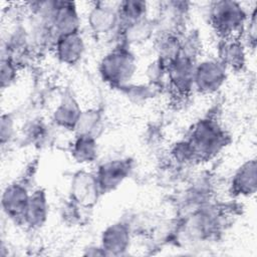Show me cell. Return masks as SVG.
Wrapping results in <instances>:
<instances>
[{"label": "cell", "instance_id": "1", "mask_svg": "<svg viewBox=\"0 0 257 257\" xmlns=\"http://www.w3.org/2000/svg\"><path fill=\"white\" fill-rule=\"evenodd\" d=\"M187 141L193 148L197 162L217 156L230 142V137L214 117L198 120L191 128Z\"/></svg>", "mask_w": 257, "mask_h": 257}, {"label": "cell", "instance_id": "2", "mask_svg": "<svg viewBox=\"0 0 257 257\" xmlns=\"http://www.w3.org/2000/svg\"><path fill=\"white\" fill-rule=\"evenodd\" d=\"M137 69V60L130 47L117 43L100 60L98 71L102 80L114 88H121L132 80Z\"/></svg>", "mask_w": 257, "mask_h": 257}, {"label": "cell", "instance_id": "3", "mask_svg": "<svg viewBox=\"0 0 257 257\" xmlns=\"http://www.w3.org/2000/svg\"><path fill=\"white\" fill-rule=\"evenodd\" d=\"M247 11L236 1H214L209 7V21L220 39L242 37L247 19Z\"/></svg>", "mask_w": 257, "mask_h": 257}, {"label": "cell", "instance_id": "4", "mask_svg": "<svg viewBox=\"0 0 257 257\" xmlns=\"http://www.w3.org/2000/svg\"><path fill=\"white\" fill-rule=\"evenodd\" d=\"M227 78V68L218 58L197 62L194 72V89L202 94L218 91Z\"/></svg>", "mask_w": 257, "mask_h": 257}, {"label": "cell", "instance_id": "5", "mask_svg": "<svg viewBox=\"0 0 257 257\" xmlns=\"http://www.w3.org/2000/svg\"><path fill=\"white\" fill-rule=\"evenodd\" d=\"M118 3L94 2L87 15V23L90 31L96 37L117 36L119 28Z\"/></svg>", "mask_w": 257, "mask_h": 257}, {"label": "cell", "instance_id": "6", "mask_svg": "<svg viewBox=\"0 0 257 257\" xmlns=\"http://www.w3.org/2000/svg\"><path fill=\"white\" fill-rule=\"evenodd\" d=\"M69 193L70 201L81 209L92 208L102 195L95 174L86 170H79L73 174Z\"/></svg>", "mask_w": 257, "mask_h": 257}, {"label": "cell", "instance_id": "7", "mask_svg": "<svg viewBox=\"0 0 257 257\" xmlns=\"http://www.w3.org/2000/svg\"><path fill=\"white\" fill-rule=\"evenodd\" d=\"M196 59L180 53L168 66L167 77L172 92L178 97H187L194 89V72Z\"/></svg>", "mask_w": 257, "mask_h": 257}, {"label": "cell", "instance_id": "8", "mask_svg": "<svg viewBox=\"0 0 257 257\" xmlns=\"http://www.w3.org/2000/svg\"><path fill=\"white\" fill-rule=\"evenodd\" d=\"M133 170L134 162L128 158L113 159L100 164L94 174L101 194L117 189L131 176Z\"/></svg>", "mask_w": 257, "mask_h": 257}, {"label": "cell", "instance_id": "9", "mask_svg": "<svg viewBox=\"0 0 257 257\" xmlns=\"http://www.w3.org/2000/svg\"><path fill=\"white\" fill-rule=\"evenodd\" d=\"M190 3L185 1H165L160 3L159 19L155 21L156 29H162V34L179 35L186 22Z\"/></svg>", "mask_w": 257, "mask_h": 257}, {"label": "cell", "instance_id": "10", "mask_svg": "<svg viewBox=\"0 0 257 257\" xmlns=\"http://www.w3.org/2000/svg\"><path fill=\"white\" fill-rule=\"evenodd\" d=\"M30 194L26 185L22 182H14L7 185L1 198L3 212L13 221L22 224Z\"/></svg>", "mask_w": 257, "mask_h": 257}, {"label": "cell", "instance_id": "11", "mask_svg": "<svg viewBox=\"0 0 257 257\" xmlns=\"http://www.w3.org/2000/svg\"><path fill=\"white\" fill-rule=\"evenodd\" d=\"M51 25L56 37L79 32L80 19L74 2L55 1Z\"/></svg>", "mask_w": 257, "mask_h": 257}, {"label": "cell", "instance_id": "12", "mask_svg": "<svg viewBox=\"0 0 257 257\" xmlns=\"http://www.w3.org/2000/svg\"><path fill=\"white\" fill-rule=\"evenodd\" d=\"M131 227L125 222H115L101 233L100 246L105 255H122L131 244Z\"/></svg>", "mask_w": 257, "mask_h": 257}, {"label": "cell", "instance_id": "13", "mask_svg": "<svg viewBox=\"0 0 257 257\" xmlns=\"http://www.w3.org/2000/svg\"><path fill=\"white\" fill-rule=\"evenodd\" d=\"M52 49L61 63L74 65L81 60L85 51V43L80 32H74L57 37Z\"/></svg>", "mask_w": 257, "mask_h": 257}, {"label": "cell", "instance_id": "14", "mask_svg": "<svg viewBox=\"0 0 257 257\" xmlns=\"http://www.w3.org/2000/svg\"><path fill=\"white\" fill-rule=\"evenodd\" d=\"M230 190L237 197H251L257 190V162L250 159L243 163L234 173Z\"/></svg>", "mask_w": 257, "mask_h": 257}, {"label": "cell", "instance_id": "15", "mask_svg": "<svg viewBox=\"0 0 257 257\" xmlns=\"http://www.w3.org/2000/svg\"><path fill=\"white\" fill-rule=\"evenodd\" d=\"M218 59L227 69L241 71L246 65V48L240 37L220 39Z\"/></svg>", "mask_w": 257, "mask_h": 257}, {"label": "cell", "instance_id": "16", "mask_svg": "<svg viewBox=\"0 0 257 257\" xmlns=\"http://www.w3.org/2000/svg\"><path fill=\"white\" fill-rule=\"evenodd\" d=\"M82 110L70 91H65L52 113V121L65 131H75Z\"/></svg>", "mask_w": 257, "mask_h": 257}, {"label": "cell", "instance_id": "17", "mask_svg": "<svg viewBox=\"0 0 257 257\" xmlns=\"http://www.w3.org/2000/svg\"><path fill=\"white\" fill-rule=\"evenodd\" d=\"M49 206L44 190L37 189L30 194L22 224L30 229H39L47 221Z\"/></svg>", "mask_w": 257, "mask_h": 257}, {"label": "cell", "instance_id": "18", "mask_svg": "<svg viewBox=\"0 0 257 257\" xmlns=\"http://www.w3.org/2000/svg\"><path fill=\"white\" fill-rule=\"evenodd\" d=\"M155 30V21L147 16L140 21H137L119 29L117 33V37L119 38L118 43L125 44L128 47L132 45L142 44L148 41L153 36Z\"/></svg>", "mask_w": 257, "mask_h": 257}, {"label": "cell", "instance_id": "19", "mask_svg": "<svg viewBox=\"0 0 257 257\" xmlns=\"http://www.w3.org/2000/svg\"><path fill=\"white\" fill-rule=\"evenodd\" d=\"M96 138L87 135H75L70 146L71 158L78 164L89 165L97 159Z\"/></svg>", "mask_w": 257, "mask_h": 257}, {"label": "cell", "instance_id": "20", "mask_svg": "<svg viewBox=\"0 0 257 257\" xmlns=\"http://www.w3.org/2000/svg\"><path fill=\"white\" fill-rule=\"evenodd\" d=\"M103 130V114L99 109L82 110L75 127V135H87L97 139Z\"/></svg>", "mask_w": 257, "mask_h": 257}, {"label": "cell", "instance_id": "21", "mask_svg": "<svg viewBox=\"0 0 257 257\" xmlns=\"http://www.w3.org/2000/svg\"><path fill=\"white\" fill-rule=\"evenodd\" d=\"M148 3L145 1L126 0L118 3L119 29L147 17Z\"/></svg>", "mask_w": 257, "mask_h": 257}, {"label": "cell", "instance_id": "22", "mask_svg": "<svg viewBox=\"0 0 257 257\" xmlns=\"http://www.w3.org/2000/svg\"><path fill=\"white\" fill-rule=\"evenodd\" d=\"M171 156L173 160L179 165H189L197 162L193 148L187 139L179 141L172 147Z\"/></svg>", "mask_w": 257, "mask_h": 257}, {"label": "cell", "instance_id": "23", "mask_svg": "<svg viewBox=\"0 0 257 257\" xmlns=\"http://www.w3.org/2000/svg\"><path fill=\"white\" fill-rule=\"evenodd\" d=\"M19 66L9 57L2 56L1 57V66H0V80L1 87L4 89L5 87L10 86L17 78Z\"/></svg>", "mask_w": 257, "mask_h": 257}, {"label": "cell", "instance_id": "24", "mask_svg": "<svg viewBox=\"0 0 257 257\" xmlns=\"http://www.w3.org/2000/svg\"><path fill=\"white\" fill-rule=\"evenodd\" d=\"M242 35L245 36L247 44L252 49H254L257 41V6H254L253 9L249 12L248 19Z\"/></svg>", "mask_w": 257, "mask_h": 257}, {"label": "cell", "instance_id": "25", "mask_svg": "<svg viewBox=\"0 0 257 257\" xmlns=\"http://www.w3.org/2000/svg\"><path fill=\"white\" fill-rule=\"evenodd\" d=\"M46 137V126L40 120H34L27 125L26 138L30 143L41 144Z\"/></svg>", "mask_w": 257, "mask_h": 257}, {"label": "cell", "instance_id": "26", "mask_svg": "<svg viewBox=\"0 0 257 257\" xmlns=\"http://www.w3.org/2000/svg\"><path fill=\"white\" fill-rule=\"evenodd\" d=\"M1 144L4 146L6 143H9L15 134V122L14 118L10 113L3 114L1 116Z\"/></svg>", "mask_w": 257, "mask_h": 257}]
</instances>
